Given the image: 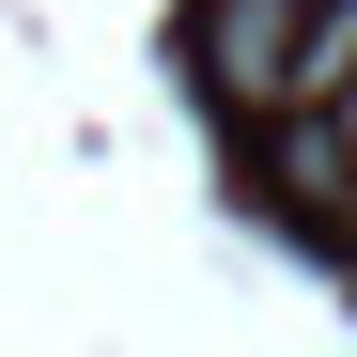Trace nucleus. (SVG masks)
<instances>
[{
    "label": "nucleus",
    "instance_id": "f257e3e1",
    "mask_svg": "<svg viewBox=\"0 0 357 357\" xmlns=\"http://www.w3.org/2000/svg\"><path fill=\"white\" fill-rule=\"evenodd\" d=\"M311 16L326 0H202V78L233 125H295V93H311Z\"/></svg>",
    "mask_w": 357,
    "mask_h": 357
}]
</instances>
